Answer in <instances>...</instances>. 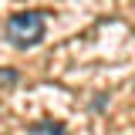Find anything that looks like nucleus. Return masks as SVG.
<instances>
[{
	"instance_id": "nucleus-1",
	"label": "nucleus",
	"mask_w": 135,
	"mask_h": 135,
	"mask_svg": "<svg viewBox=\"0 0 135 135\" xmlns=\"http://www.w3.org/2000/svg\"><path fill=\"white\" fill-rule=\"evenodd\" d=\"M44 27L47 20L41 10H20V14H10L7 24H3V34L14 47H34L41 37H44Z\"/></svg>"
},
{
	"instance_id": "nucleus-3",
	"label": "nucleus",
	"mask_w": 135,
	"mask_h": 135,
	"mask_svg": "<svg viewBox=\"0 0 135 135\" xmlns=\"http://www.w3.org/2000/svg\"><path fill=\"white\" fill-rule=\"evenodd\" d=\"M14 81H17L14 71H0V84H14Z\"/></svg>"
},
{
	"instance_id": "nucleus-2",
	"label": "nucleus",
	"mask_w": 135,
	"mask_h": 135,
	"mask_svg": "<svg viewBox=\"0 0 135 135\" xmlns=\"http://www.w3.org/2000/svg\"><path fill=\"white\" fill-rule=\"evenodd\" d=\"M27 135H68V128L61 122H54V118H44V122H34L27 128Z\"/></svg>"
}]
</instances>
